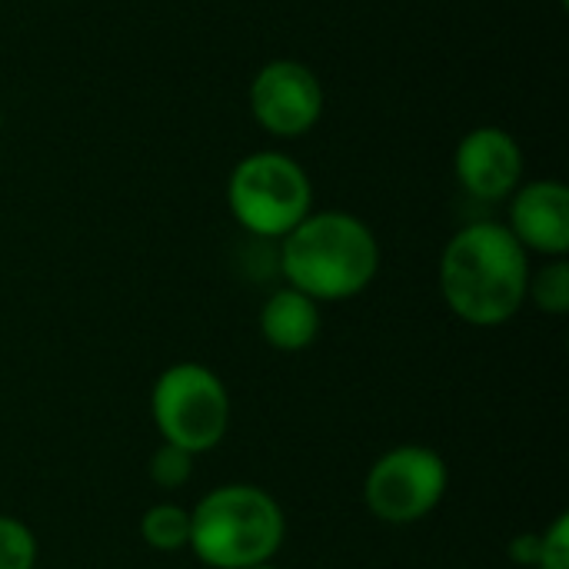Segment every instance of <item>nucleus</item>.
Returning <instances> with one entry per match:
<instances>
[{
    "instance_id": "f257e3e1",
    "label": "nucleus",
    "mask_w": 569,
    "mask_h": 569,
    "mask_svg": "<svg viewBox=\"0 0 569 569\" xmlns=\"http://www.w3.org/2000/svg\"><path fill=\"white\" fill-rule=\"evenodd\" d=\"M530 260L507 223H470L450 237L440 257V293L470 327H500L527 300Z\"/></svg>"
},
{
    "instance_id": "f03ea898",
    "label": "nucleus",
    "mask_w": 569,
    "mask_h": 569,
    "mask_svg": "<svg viewBox=\"0 0 569 569\" xmlns=\"http://www.w3.org/2000/svg\"><path fill=\"white\" fill-rule=\"evenodd\" d=\"M287 287L317 303H337L363 293L380 270V243L373 230L343 210L307 213L280 247Z\"/></svg>"
},
{
    "instance_id": "7ed1b4c3",
    "label": "nucleus",
    "mask_w": 569,
    "mask_h": 569,
    "mask_svg": "<svg viewBox=\"0 0 569 569\" xmlns=\"http://www.w3.org/2000/svg\"><path fill=\"white\" fill-rule=\"evenodd\" d=\"M287 537L280 503L253 483H227L197 500L190 510L193 557L213 569H247L270 563Z\"/></svg>"
},
{
    "instance_id": "20e7f679",
    "label": "nucleus",
    "mask_w": 569,
    "mask_h": 569,
    "mask_svg": "<svg viewBox=\"0 0 569 569\" xmlns=\"http://www.w3.org/2000/svg\"><path fill=\"white\" fill-rule=\"evenodd\" d=\"M227 203L247 233L283 240L307 213H313V187L293 157L260 150L233 167Z\"/></svg>"
},
{
    "instance_id": "39448f33",
    "label": "nucleus",
    "mask_w": 569,
    "mask_h": 569,
    "mask_svg": "<svg viewBox=\"0 0 569 569\" xmlns=\"http://www.w3.org/2000/svg\"><path fill=\"white\" fill-rule=\"evenodd\" d=\"M150 413L163 443L200 457L220 447L230 430V393L210 367L173 363L150 390Z\"/></svg>"
},
{
    "instance_id": "423d86ee",
    "label": "nucleus",
    "mask_w": 569,
    "mask_h": 569,
    "mask_svg": "<svg viewBox=\"0 0 569 569\" xmlns=\"http://www.w3.org/2000/svg\"><path fill=\"white\" fill-rule=\"evenodd\" d=\"M447 460L420 443L387 450L367 473L363 500L380 523L410 527L427 520L447 497Z\"/></svg>"
},
{
    "instance_id": "0eeeda50",
    "label": "nucleus",
    "mask_w": 569,
    "mask_h": 569,
    "mask_svg": "<svg viewBox=\"0 0 569 569\" xmlns=\"http://www.w3.org/2000/svg\"><path fill=\"white\" fill-rule=\"evenodd\" d=\"M250 113L273 137H303L323 117V83L300 60H270L250 83Z\"/></svg>"
},
{
    "instance_id": "6e6552de",
    "label": "nucleus",
    "mask_w": 569,
    "mask_h": 569,
    "mask_svg": "<svg viewBox=\"0 0 569 569\" xmlns=\"http://www.w3.org/2000/svg\"><path fill=\"white\" fill-rule=\"evenodd\" d=\"M453 170L470 197L493 203L517 190L523 177V150L507 130L477 127L457 143Z\"/></svg>"
},
{
    "instance_id": "1a4fd4ad",
    "label": "nucleus",
    "mask_w": 569,
    "mask_h": 569,
    "mask_svg": "<svg viewBox=\"0 0 569 569\" xmlns=\"http://www.w3.org/2000/svg\"><path fill=\"white\" fill-rule=\"evenodd\" d=\"M523 250H537L550 260L569 253V190L560 180H537L513 190L510 223Z\"/></svg>"
},
{
    "instance_id": "9d476101",
    "label": "nucleus",
    "mask_w": 569,
    "mask_h": 569,
    "mask_svg": "<svg viewBox=\"0 0 569 569\" xmlns=\"http://www.w3.org/2000/svg\"><path fill=\"white\" fill-rule=\"evenodd\" d=\"M260 333L273 350H307L320 337V303L293 287H283L267 297L260 310Z\"/></svg>"
},
{
    "instance_id": "9b49d317",
    "label": "nucleus",
    "mask_w": 569,
    "mask_h": 569,
    "mask_svg": "<svg viewBox=\"0 0 569 569\" xmlns=\"http://www.w3.org/2000/svg\"><path fill=\"white\" fill-rule=\"evenodd\" d=\"M140 537L157 553H177L190 543V510L177 503H157L140 517Z\"/></svg>"
},
{
    "instance_id": "f8f14e48",
    "label": "nucleus",
    "mask_w": 569,
    "mask_h": 569,
    "mask_svg": "<svg viewBox=\"0 0 569 569\" xmlns=\"http://www.w3.org/2000/svg\"><path fill=\"white\" fill-rule=\"evenodd\" d=\"M527 300L537 303V310L550 313V317H563L569 313V263L567 257H557L550 263H543L537 273L530 270L527 280Z\"/></svg>"
},
{
    "instance_id": "ddd939ff",
    "label": "nucleus",
    "mask_w": 569,
    "mask_h": 569,
    "mask_svg": "<svg viewBox=\"0 0 569 569\" xmlns=\"http://www.w3.org/2000/svg\"><path fill=\"white\" fill-rule=\"evenodd\" d=\"M37 567V537L17 517L0 513V569Z\"/></svg>"
},
{
    "instance_id": "4468645a",
    "label": "nucleus",
    "mask_w": 569,
    "mask_h": 569,
    "mask_svg": "<svg viewBox=\"0 0 569 569\" xmlns=\"http://www.w3.org/2000/svg\"><path fill=\"white\" fill-rule=\"evenodd\" d=\"M193 477V453L173 443H160L157 453L150 457V480L160 490H180Z\"/></svg>"
},
{
    "instance_id": "2eb2a0df",
    "label": "nucleus",
    "mask_w": 569,
    "mask_h": 569,
    "mask_svg": "<svg viewBox=\"0 0 569 569\" xmlns=\"http://www.w3.org/2000/svg\"><path fill=\"white\" fill-rule=\"evenodd\" d=\"M533 569H569V513H560L540 533V557Z\"/></svg>"
},
{
    "instance_id": "dca6fc26",
    "label": "nucleus",
    "mask_w": 569,
    "mask_h": 569,
    "mask_svg": "<svg viewBox=\"0 0 569 569\" xmlns=\"http://www.w3.org/2000/svg\"><path fill=\"white\" fill-rule=\"evenodd\" d=\"M537 557H540V533H523V537H513L510 540V560L520 563V567H537Z\"/></svg>"
},
{
    "instance_id": "f3484780",
    "label": "nucleus",
    "mask_w": 569,
    "mask_h": 569,
    "mask_svg": "<svg viewBox=\"0 0 569 569\" xmlns=\"http://www.w3.org/2000/svg\"><path fill=\"white\" fill-rule=\"evenodd\" d=\"M247 569H277L273 563H260V567H247Z\"/></svg>"
},
{
    "instance_id": "a211bd4d",
    "label": "nucleus",
    "mask_w": 569,
    "mask_h": 569,
    "mask_svg": "<svg viewBox=\"0 0 569 569\" xmlns=\"http://www.w3.org/2000/svg\"><path fill=\"white\" fill-rule=\"evenodd\" d=\"M0 123H3V110H0Z\"/></svg>"
}]
</instances>
